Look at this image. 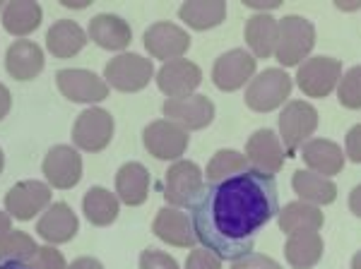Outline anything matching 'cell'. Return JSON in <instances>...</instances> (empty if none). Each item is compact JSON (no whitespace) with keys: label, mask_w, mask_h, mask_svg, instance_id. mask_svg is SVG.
<instances>
[{"label":"cell","mask_w":361,"mask_h":269,"mask_svg":"<svg viewBox=\"0 0 361 269\" xmlns=\"http://www.w3.org/2000/svg\"><path fill=\"white\" fill-rule=\"evenodd\" d=\"M195 238L219 260H241L253 253L255 236L279 214L275 175L253 168L209 180L190 202Z\"/></svg>","instance_id":"obj_1"},{"label":"cell","mask_w":361,"mask_h":269,"mask_svg":"<svg viewBox=\"0 0 361 269\" xmlns=\"http://www.w3.org/2000/svg\"><path fill=\"white\" fill-rule=\"evenodd\" d=\"M316 46V27L301 15H287L277 20V46L275 58L279 65L294 68L306 61Z\"/></svg>","instance_id":"obj_2"},{"label":"cell","mask_w":361,"mask_h":269,"mask_svg":"<svg viewBox=\"0 0 361 269\" xmlns=\"http://www.w3.org/2000/svg\"><path fill=\"white\" fill-rule=\"evenodd\" d=\"M294 89V80L289 77L284 70L272 68L265 73L255 75L250 80L246 89V106L255 113H267V111H275L282 104L289 101Z\"/></svg>","instance_id":"obj_3"},{"label":"cell","mask_w":361,"mask_h":269,"mask_svg":"<svg viewBox=\"0 0 361 269\" xmlns=\"http://www.w3.org/2000/svg\"><path fill=\"white\" fill-rule=\"evenodd\" d=\"M318 127V111L308 101H289L279 113V137L284 154L294 156Z\"/></svg>","instance_id":"obj_4"},{"label":"cell","mask_w":361,"mask_h":269,"mask_svg":"<svg viewBox=\"0 0 361 269\" xmlns=\"http://www.w3.org/2000/svg\"><path fill=\"white\" fill-rule=\"evenodd\" d=\"M296 85L311 99H323L340 85L342 80V63L337 58L313 56L304 61L296 70Z\"/></svg>","instance_id":"obj_5"},{"label":"cell","mask_w":361,"mask_h":269,"mask_svg":"<svg viewBox=\"0 0 361 269\" xmlns=\"http://www.w3.org/2000/svg\"><path fill=\"white\" fill-rule=\"evenodd\" d=\"M154 75L152 61L135 54H121L104 68V80L118 92H140L149 85Z\"/></svg>","instance_id":"obj_6"},{"label":"cell","mask_w":361,"mask_h":269,"mask_svg":"<svg viewBox=\"0 0 361 269\" xmlns=\"http://www.w3.org/2000/svg\"><path fill=\"white\" fill-rule=\"evenodd\" d=\"M58 92L75 104H99L109 96V85L92 70H58Z\"/></svg>","instance_id":"obj_7"},{"label":"cell","mask_w":361,"mask_h":269,"mask_svg":"<svg viewBox=\"0 0 361 269\" xmlns=\"http://www.w3.org/2000/svg\"><path fill=\"white\" fill-rule=\"evenodd\" d=\"M114 137V118L104 108H87L73 125V142L82 151H102Z\"/></svg>","instance_id":"obj_8"},{"label":"cell","mask_w":361,"mask_h":269,"mask_svg":"<svg viewBox=\"0 0 361 269\" xmlns=\"http://www.w3.org/2000/svg\"><path fill=\"white\" fill-rule=\"evenodd\" d=\"M145 147L152 156L164 161H176L188 149V130L171 120H154L142 132Z\"/></svg>","instance_id":"obj_9"},{"label":"cell","mask_w":361,"mask_h":269,"mask_svg":"<svg viewBox=\"0 0 361 269\" xmlns=\"http://www.w3.org/2000/svg\"><path fill=\"white\" fill-rule=\"evenodd\" d=\"M202 190V171L193 161H176L169 166L164 178V197L171 207H190Z\"/></svg>","instance_id":"obj_10"},{"label":"cell","mask_w":361,"mask_h":269,"mask_svg":"<svg viewBox=\"0 0 361 269\" xmlns=\"http://www.w3.org/2000/svg\"><path fill=\"white\" fill-rule=\"evenodd\" d=\"M145 49L157 61H180V56L190 49V37L185 29H180L173 22H154L145 32Z\"/></svg>","instance_id":"obj_11"},{"label":"cell","mask_w":361,"mask_h":269,"mask_svg":"<svg viewBox=\"0 0 361 269\" xmlns=\"http://www.w3.org/2000/svg\"><path fill=\"white\" fill-rule=\"evenodd\" d=\"M42 171L54 188L70 190L80 183V178H82V156L78 154L75 147L58 144V147H51L49 154L44 156Z\"/></svg>","instance_id":"obj_12"},{"label":"cell","mask_w":361,"mask_h":269,"mask_svg":"<svg viewBox=\"0 0 361 269\" xmlns=\"http://www.w3.org/2000/svg\"><path fill=\"white\" fill-rule=\"evenodd\" d=\"M51 204V188L42 180H22L13 185L5 195V209L20 221L34 219Z\"/></svg>","instance_id":"obj_13"},{"label":"cell","mask_w":361,"mask_h":269,"mask_svg":"<svg viewBox=\"0 0 361 269\" xmlns=\"http://www.w3.org/2000/svg\"><path fill=\"white\" fill-rule=\"evenodd\" d=\"M255 75V58L243 49H231L214 61L212 82L222 92H236Z\"/></svg>","instance_id":"obj_14"},{"label":"cell","mask_w":361,"mask_h":269,"mask_svg":"<svg viewBox=\"0 0 361 269\" xmlns=\"http://www.w3.org/2000/svg\"><path fill=\"white\" fill-rule=\"evenodd\" d=\"M246 159L250 163V168L258 173H267V175H275L277 171H282L284 166V147H282V139L277 137L272 130H255L248 137L246 142Z\"/></svg>","instance_id":"obj_15"},{"label":"cell","mask_w":361,"mask_h":269,"mask_svg":"<svg viewBox=\"0 0 361 269\" xmlns=\"http://www.w3.org/2000/svg\"><path fill=\"white\" fill-rule=\"evenodd\" d=\"M164 115L183 130H202L214 120V104L205 94L185 99H166Z\"/></svg>","instance_id":"obj_16"},{"label":"cell","mask_w":361,"mask_h":269,"mask_svg":"<svg viewBox=\"0 0 361 269\" xmlns=\"http://www.w3.org/2000/svg\"><path fill=\"white\" fill-rule=\"evenodd\" d=\"M202 82V70L193 61H171L157 73V87L169 99H185L193 96Z\"/></svg>","instance_id":"obj_17"},{"label":"cell","mask_w":361,"mask_h":269,"mask_svg":"<svg viewBox=\"0 0 361 269\" xmlns=\"http://www.w3.org/2000/svg\"><path fill=\"white\" fill-rule=\"evenodd\" d=\"M78 231H80L78 214L66 202L51 204L37 224V233L49 243H68L78 236Z\"/></svg>","instance_id":"obj_18"},{"label":"cell","mask_w":361,"mask_h":269,"mask_svg":"<svg viewBox=\"0 0 361 269\" xmlns=\"http://www.w3.org/2000/svg\"><path fill=\"white\" fill-rule=\"evenodd\" d=\"M301 159L306 161L308 171L330 178L345 168V151L333 139H308L301 147Z\"/></svg>","instance_id":"obj_19"},{"label":"cell","mask_w":361,"mask_h":269,"mask_svg":"<svg viewBox=\"0 0 361 269\" xmlns=\"http://www.w3.org/2000/svg\"><path fill=\"white\" fill-rule=\"evenodd\" d=\"M152 229L164 243L173 245V248H193L195 231L190 224V216L183 214L176 207H164L154 216Z\"/></svg>","instance_id":"obj_20"},{"label":"cell","mask_w":361,"mask_h":269,"mask_svg":"<svg viewBox=\"0 0 361 269\" xmlns=\"http://www.w3.org/2000/svg\"><path fill=\"white\" fill-rule=\"evenodd\" d=\"M5 68L15 80L29 82L44 70V51L39 44L27 39L15 41L5 54Z\"/></svg>","instance_id":"obj_21"},{"label":"cell","mask_w":361,"mask_h":269,"mask_svg":"<svg viewBox=\"0 0 361 269\" xmlns=\"http://www.w3.org/2000/svg\"><path fill=\"white\" fill-rule=\"evenodd\" d=\"M149 195V171L137 161L123 163L116 173V197L128 207H140Z\"/></svg>","instance_id":"obj_22"},{"label":"cell","mask_w":361,"mask_h":269,"mask_svg":"<svg viewBox=\"0 0 361 269\" xmlns=\"http://www.w3.org/2000/svg\"><path fill=\"white\" fill-rule=\"evenodd\" d=\"M90 39L106 51H123L133 41V32L126 20L104 13L90 20Z\"/></svg>","instance_id":"obj_23"},{"label":"cell","mask_w":361,"mask_h":269,"mask_svg":"<svg viewBox=\"0 0 361 269\" xmlns=\"http://www.w3.org/2000/svg\"><path fill=\"white\" fill-rule=\"evenodd\" d=\"M248 49L253 51V58H270L275 56L277 46V20L270 13L253 15L243 27Z\"/></svg>","instance_id":"obj_24"},{"label":"cell","mask_w":361,"mask_h":269,"mask_svg":"<svg viewBox=\"0 0 361 269\" xmlns=\"http://www.w3.org/2000/svg\"><path fill=\"white\" fill-rule=\"evenodd\" d=\"M284 257L289 267L294 269H311L316 267L323 257V238L316 231L292 233L284 243Z\"/></svg>","instance_id":"obj_25"},{"label":"cell","mask_w":361,"mask_h":269,"mask_svg":"<svg viewBox=\"0 0 361 269\" xmlns=\"http://www.w3.org/2000/svg\"><path fill=\"white\" fill-rule=\"evenodd\" d=\"M277 224L287 236L301 231H320L325 224V216L320 212V207L308 202H289L282 212L277 214Z\"/></svg>","instance_id":"obj_26"},{"label":"cell","mask_w":361,"mask_h":269,"mask_svg":"<svg viewBox=\"0 0 361 269\" xmlns=\"http://www.w3.org/2000/svg\"><path fill=\"white\" fill-rule=\"evenodd\" d=\"M87 34L85 29L73 20H61L46 34V46L56 58H73L85 49Z\"/></svg>","instance_id":"obj_27"},{"label":"cell","mask_w":361,"mask_h":269,"mask_svg":"<svg viewBox=\"0 0 361 269\" xmlns=\"http://www.w3.org/2000/svg\"><path fill=\"white\" fill-rule=\"evenodd\" d=\"M292 185L296 195L301 197V202L316 204V207H320V204H333L337 200V185L333 180L308 171V168L294 173Z\"/></svg>","instance_id":"obj_28"},{"label":"cell","mask_w":361,"mask_h":269,"mask_svg":"<svg viewBox=\"0 0 361 269\" xmlns=\"http://www.w3.org/2000/svg\"><path fill=\"white\" fill-rule=\"evenodd\" d=\"M178 17L188 27L205 32L217 25H222L226 17V5L222 0H197V3H183L178 10Z\"/></svg>","instance_id":"obj_29"},{"label":"cell","mask_w":361,"mask_h":269,"mask_svg":"<svg viewBox=\"0 0 361 269\" xmlns=\"http://www.w3.org/2000/svg\"><path fill=\"white\" fill-rule=\"evenodd\" d=\"M42 8L39 3H29V0H22V3H8L3 10V27L5 32H10L13 37H27L34 29L42 25Z\"/></svg>","instance_id":"obj_30"},{"label":"cell","mask_w":361,"mask_h":269,"mask_svg":"<svg viewBox=\"0 0 361 269\" xmlns=\"http://www.w3.org/2000/svg\"><path fill=\"white\" fill-rule=\"evenodd\" d=\"M82 209L87 214V219L94 226H109L118 219L121 212V202L114 192H109L106 188H90L82 200Z\"/></svg>","instance_id":"obj_31"},{"label":"cell","mask_w":361,"mask_h":269,"mask_svg":"<svg viewBox=\"0 0 361 269\" xmlns=\"http://www.w3.org/2000/svg\"><path fill=\"white\" fill-rule=\"evenodd\" d=\"M37 250L32 236L25 231H10L0 238V265H29Z\"/></svg>","instance_id":"obj_32"},{"label":"cell","mask_w":361,"mask_h":269,"mask_svg":"<svg viewBox=\"0 0 361 269\" xmlns=\"http://www.w3.org/2000/svg\"><path fill=\"white\" fill-rule=\"evenodd\" d=\"M248 168H250V163L246 159V154L234 151V149H219L207 163V183L209 180L226 178V175L243 173V171H248Z\"/></svg>","instance_id":"obj_33"},{"label":"cell","mask_w":361,"mask_h":269,"mask_svg":"<svg viewBox=\"0 0 361 269\" xmlns=\"http://www.w3.org/2000/svg\"><path fill=\"white\" fill-rule=\"evenodd\" d=\"M337 99L349 111L361 108V65H354L352 70H347V75H342L340 85H337Z\"/></svg>","instance_id":"obj_34"},{"label":"cell","mask_w":361,"mask_h":269,"mask_svg":"<svg viewBox=\"0 0 361 269\" xmlns=\"http://www.w3.org/2000/svg\"><path fill=\"white\" fill-rule=\"evenodd\" d=\"M29 267H32V269H68L63 253H58V250L51 248V245L39 248L37 255H34L32 262H29Z\"/></svg>","instance_id":"obj_35"},{"label":"cell","mask_w":361,"mask_h":269,"mask_svg":"<svg viewBox=\"0 0 361 269\" xmlns=\"http://www.w3.org/2000/svg\"><path fill=\"white\" fill-rule=\"evenodd\" d=\"M140 269H178V262L161 250H145L140 255Z\"/></svg>","instance_id":"obj_36"},{"label":"cell","mask_w":361,"mask_h":269,"mask_svg":"<svg viewBox=\"0 0 361 269\" xmlns=\"http://www.w3.org/2000/svg\"><path fill=\"white\" fill-rule=\"evenodd\" d=\"M185 269H222V260L205 248H195L185 260Z\"/></svg>","instance_id":"obj_37"},{"label":"cell","mask_w":361,"mask_h":269,"mask_svg":"<svg viewBox=\"0 0 361 269\" xmlns=\"http://www.w3.org/2000/svg\"><path fill=\"white\" fill-rule=\"evenodd\" d=\"M231 269H282V265L279 262H275L272 257L267 255H246L241 257V260H236L234 265H231Z\"/></svg>","instance_id":"obj_38"},{"label":"cell","mask_w":361,"mask_h":269,"mask_svg":"<svg viewBox=\"0 0 361 269\" xmlns=\"http://www.w3.org/2000/svg\"><path fill=\"white\" fill-rule=\"evenodd\" d=\"M345 149H347V156L352 163H361V123L354 125L352 130L347 132V139H345Z\"/></svg>","instance_id":"obj_39"},{"label":"cell","mask_w":361,"mask_h":269,"mask_svg":"<svg viewBox=\"0 0 361 269\" xmlns=\"http://www.w3.org/2000/svg\"><path fill=\"white\" fill-rule=\"evenodd\" d=\"M243 5L253 10H267V13H272V10L282 8V0H246Z\"/></svg>","instance_id":"obj_40"},{"label":"cell","mask_w":361,"mask_h":269,"mask_svg":"<svg viewBox=\"0 0 361 269\" xmlns=\"http://www.w3.org/2000/svg\"><path fill=\"white\" fill-rule=\"evenodd\" d=\"M10 106H13V96H10V89L5 85H0V120L10 113Z\"/></svg>","instance_id":"obj_41"},{"label":"cell","mask_w":361,"mask_h":269,"mask_svg":"<svg viewBox=\"0 0 361 269\" xmlns=\"http://www.w3.org/2000/svg\"><path fill=\"white\" fill-rule=\"evenodd\" d=\"M68 269H104V265L99 260H94V257H78Z\"/></svg>","instance_id":"obj_42"},{"label":"cell","mask_w":361,"mask_h":269,"mask_svg":"<svg viewBox=\"0 0 361 269\" xmlns=\"http://www.w3.org/2000/svg\"><path fill=\"white\" fill-rule=\"evenodd\" d=\"M349 209H352L354 216H359L361 219V185L352 190V195H349Z\"/></svg>","instance_id":"obj_43"},{"label":"cell","mask_w":361,"mask_h":269,"mask_svg":"<svg viewBox=\"0 0 361 269\" xmlns=\"http://www.w3.org/2000/svg\"><path fill=\"white\" fill-rule=\"evenodd\" d=\"M10 226H13V216H10L8 212H0V238H3L5 233L13 231Z\"/></svg>","instance_id":"obj_44"},{"label":"cell","mask_w":361,"mask_h":269,"mask_svg":"<svg viewBox=\"0 0 361 269\" xmlns=\"http://www.w3.org/2000/svg\"><path fill=\"white\" fill-rule=\"evenodd\" d=\"M335 5L340 10H349V13H354V10H361V3L359 0H352V3H345V0H335Z\"/></svg>","instance_id":"obj_45"},{"label":"cell","mask_w":361,"mask_h":269,"mask_svg":"<svg viewBox=\"0 0 361 269\" xmlns=\"http://www.w3.org/2000/svg\"><path fill=\"white\" fill-rule=\"evenodd\" d=\"M63 5H66V8H78V10H82V8H87V5H90V0H63Z\"/></svg>","instance_id":"obj_46"},{"label":"cell","mask_w":361,"mask_h":269,"mask_svg":"<svg viewBox=\"0 0 361 269\" xmlns=\"http://www.w3.org/2000/svg\"><path fill=\"white\" fill-rule=\"evenodd\" d=\"M352 269H361V250L352 257Z\"/></svg>","instance_id":"obj_47"},{"label":"cell","mask_w":361,"mask_h":269,"mask_svg":"<svg viewBox=\"0 0 361 269\" xmlns=\"http://www.w3.org/2000/svg\"><path fill=\"white\" fill-rule=\"evenodd\" d=\"M0 269H32L29 265H0Z\"/></svg>","instance_id":"obj_48"},{"label":"cell","mask_w":361,"mask_h":269,"mask_svg":"<svg viewBox=\"0 0 361 269\" xmlns=\"http://www.w3.org/2000/svg\"><path fill=\"white\" fill-rule=\"evenodd\" d=\"M3 166H5V156H3V149H0V173H3Z\"/></svg>","instance_id":"obj_49"},{"label":"cell","mask_w":361,"mask_h":269,"mask_svg":"<svg viewBox=\"0 0 361 269\" xmlns=\"http://www.w3.org/2000/svg\"><path fill=\"white\" fill-rule=\"evenodd\" d=\"M0 8H3V3H0Z\"/></svg>","instance_id":"obj_50"}]
</instances>
